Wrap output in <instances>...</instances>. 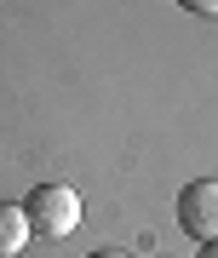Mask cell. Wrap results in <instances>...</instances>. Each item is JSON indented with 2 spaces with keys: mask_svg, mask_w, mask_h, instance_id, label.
<instances>
[{
  "mask_svg": "<svg viewBox=\"0 0 218 258\" xmlns=\"http://www.w3.org/2000/svg\"><path fill=\"white\" fill-rule=\"evenodd\" d=\"M195 258H218V241H201V252Z\"/></svg>",
  "mask_w": 218,
  "mask_h": 258,
  "instance_id": "obj_5",
  "label": "cell"
},
{
  "mask_svg": "<svg viewBox=\"0 0 218 258\" xmlns=\"http://www.w3.org/2000/svg\"><path fill=\"white\" fill-rule=\"evenodd\" d=\"M29 235H35V230H29V218H23V207H12V201H0V258H18Z\"/></svg>",
  "mask_w": 218,
  "mask_h": 258,
  "instance_id": "obj_3",
  "label": "cell"
},
{
  "mask_svg": "<svg viewBox=\"0 0 218 258\" xmlns=\"http://www.w3.org/2000/svg\"><path fill=\"white\" fill-rule=\"evenodd\" d=\"M184 12H195V18H218V0H178Z\"/></svg>",
  "mask_w": 218,
  "mask_h": 258,
  "instance_id": "obj_4",
  "label": "cell"
},
{
  "mask_svg": "<svg viewBox=\"0 0 218 258\" xmlns=\"http://www.w3.org/2000/svg\"><path fill=\"white\" fill-rule=\"evenodd\" d=\"M86 258H127V252H86Z\"/></svg>",
  "mask_w": 218,
  "mask_h": 258,
  "instance_id": "obj_6",
  "label": "cell"
},
{
  "mask_svg": "<svg viewBox=\"0 0 218 258\" xmlns=\"http://www.w3.org/2000/svg\"><path fill=\"white\" fill-rule=\"evenodd\" d=\"M178 230L190 241H218V178H195L178 189Z\"/></svg>",
  "mask_w": 218,
  "mask_h": 258,
  "instance_id": "obj_2",
  "label": "cell"
},
{
  "mask_svg": "<svg viewBox=\"0 0 218 258\" xmlns=\"http://www.w3.org/2000/svg\"><path fill=\"white\" fill-rule=\"evenodd\" d=\"M23 218H29L35 235L64 241L75 224H81V195H75L69 184H35V189L23 195Z\"/></svg>",
  "mask_w": 218,
  "mask_h": 258,
  "instance_id": "obj_1",
  "label": "cell"
}]
</instances>
